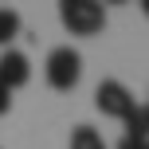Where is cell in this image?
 <instances>
[{"instance_id": "cell-1", "label": "cell", "mask_w": 149, "mask_h": 149, "mask_svg": "<svg viewBox=\"0 0 149 149\" xmlns=\"http://www.w3.org/2000/svg\"><path fill=\"white\" fill-rule=\"evenodd\" d=\"M59 20L71 36H98L106 28L102 0H59Z\"/></svg>"}, {"instance_id": "cell-2", "label": "cell", "mask_w": 149, "mask_h": 149, "mask_svg": "<svg viewBox=\"0 0 149 149\" xmlns=\"http://www.w3.org/2000/svg\"><path fill=\"white\" fill-rule=\"evenodd\" d=\"M43 74H47L51 90H74L79 79H82V55L74 47H55L43 63Z\"/></svg>"}, {"instance_id": "cell-3", "label": "cell", "mask_w": 149, "mask_h": 149, "mask_svg": "<svg viewBox=\"0 0 149 149\" xmlns=\"http://www.w3.org/2000/svg\"><path fill=\"white\" fill-rule=\"evenodd\" d=\"M94 106L106 114V118H118V122H122L137 102H134V94H130L118 79H102V82H98V90H94Z\"/></svg>"}, {"instance_id": "cell-4", "label": "cell", "mask_w": 149, "mask_h": 149, "mask_svg": "<svg viewBox=\"0 0 149 149\" xmlns=\"http://www.w3.org/2000/svg\"><path fill=\"white\" fill-rule=\"evenodd\" d=\"M28 79H31V63H28V55H24V51H12V47H4V55H0V86L20 90Z\"/></svg>"}, {"instance_id": "cell-5", "label": "cell", "mask_w": 149, "mask_h": 149, "mask_svg": "<svg viewBox=\"0 0 149 149\" xmlns=\"http://www.w3.org/2000/svg\"><path fill=\"white\" fill-rule=\"evenodd\" d=\"M71 149H110V145L102 141V134L94 126H74L71 130Z\"/></svg>"}, {"instance_id": "cell-6", "label": "cell", "mask_w": 149, "mask_h": 149, "mask_svg": "<svg viewBox=\"0 0 149 149\" xmlns=\"http://www.w3.org/2000/svg\"><path fill=\"white\" fill-rule=\"evenodd\" d=\"M122 122H126V134L130 137H149V106H134Z\"/></svg>"}, {"instance_id": "cell-7", "label": "cell", "mask_w": 149, "mask_h": 149, "mask_svg": "<svg viewBox=\"0 0 149 149\" xmlns=\"http://www.w3.org/2000/svg\"><path fill=\"white\" fill-rule=\"evenodd\" d=\"M20 36V12L16 8H0V47H8Z\"/></svg>"}, {"instance_id": "cell-8", "label": "cell", "mask_w": 149, "mask_h": 149, "mask_svg": "<svg viewBox=\"0 0 149 149\" xmlns=\"http://www.w3.org/2000/svg\"><path fill=\"white\" fill-rule=\"evenodd\" d=\"M118 149H149V137H122V141H118Z\"/></svg>"}, {"instance_id": "cell-9", "label": "cell", "mask_w": 149, "mask_h": 149, "mask_svg": "<svg viewBox=\"0 0 149 149\" xmlns=\"http://www.w3.org/2000/svg\"><path fill=\"white\" fill-rule=\"evenodd\" d=\"M8 110H12V90H8V86H0V118H4Z\"/></svg>"}, {"instance_id": "cell-10", "label": "cell", "mask_w": 149, "mask_h": 149, "mask_svg": "<svg viewBox=\"0 0 149 149\" xmlns=\"http://www.w3.org/2000/svg\"><path fill=\"white\" fill-rule=\"evenodd\" d=\"M141 12H145V16H149V0H141Z\"/></svg>"}, {"instance_id": "cell-11", "label": "cell", "mask_w": 149, "mask_h": 149, "mask_svg": "<svg viewBox=\"0 0 149 149\" xmlns=\"http://www.w3.org/2000/svg\"><path fill=\"white\" fill-rule=\"evenodd\" d=\"M102 4H126V0H102Z\"/></svg>"}, {"instance_id": "cell-12", "label": "cell", "mask_w": 149, "mask_h": 149, "mask_svg": "<svg viewBox=\"0 0 149 149\" xmlns=\"http://www.w3.org/2000/svg\"><path fill=\"white\" fill-rule=\"evenodd\" d=\"M145 106H149V102H145Z\"/></svg>"}]
</instances>
